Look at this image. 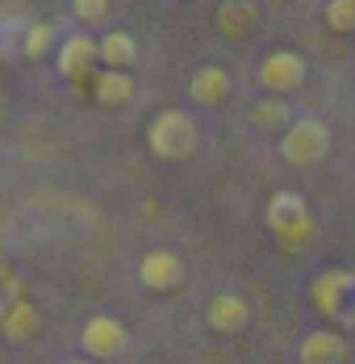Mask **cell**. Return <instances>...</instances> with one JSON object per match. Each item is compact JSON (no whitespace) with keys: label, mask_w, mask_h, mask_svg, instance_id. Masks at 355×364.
Instances as JSON below:
<instances>
[{"label":"cell","mask_w":355,"mask_h":364,"mask_svg":"<svg viewBox=\"0 0 355 364\" xmlns=\"http://www.w3.org/2000/svg\"><path fill=\"white\" fill-rule=\"evenodd\" d=\"M263 222H268V230L276 235V243H280L284 252H305L310 239H314V230H318L314 214L305 210V201L297 193H272V201L263 210Z\"/></svg>","instance_id":"obj_1"},{"label":"cell","mask_w":355,"mask_h":364,"mask_svg":"<svg viewBox=\"0 0 355 364\" xmlns=\"http://www.w3.org/2000/svg\"><path fill=\"white\" fill-rule=\"evenodd\" d=\"M146 139H151V151L159 159H188L197 151V122L184 109H163L151 122Z\"/></svg>","instance_id":"obj_2"},{"label":"cell","mask_w":355,"mask_h":364,"mask_svg":"<svg viewBox=\"0 0 355 364\" xmlns=\"http://www.w3.org/2000/svg\"><path fill=\"white\" fill-rule=\"evenodd\" d=\"M326 151H330V130L318 117H293V126L280 134V155L297 168L326 159Z\"/></svg>","instance_id":"obj_3"},{"label":"cell","mask_w":355,"mask_h":364,"mask_svg":"<svg viewBox=\"0 0 355 364\" xmlns=\"http://www.w3.org/2000/svg\"><path fill=\"white\" fill-rule=\"evenodd\" d=\"M305 59L297 55V50H272V55H263L259 59V68H255V75H259V84L272 92V97H284V92H297L301 84H305Z\"/></svg>","instance_id":"obj_4"},{"label":"cell","mask_w":355,"mask_h":364,"mask_svg":"<svg viewBox=\"0 0 355 364\" xmlns=\"http://www.w3.org/2000/svg\"><path fill=\"white\" fill-rule=\"evenodd\" d=\"M80 348H84V360H113L121 356L126 348V327L113 318V314H92L84 331H80Z\"/></svg>","instance_id":"obj_5"},{"label":"cell","mask_w":355,"mask_h":364,"mask_svg":"<svg viewBox=\"0 0 355 364\" xmlns=\"http://www.w3.org/2000/svg\"><path fill=\"white\" fill-rule=\"evenodd\" d=\"M138 281L155 293L176 289L180 281H184V259L176 252H168V247H155V252H146L138 259Z\"/></svg>","instance_id":"obj_6"},{"label":"cell","mask_w":355,"mask_h":364,"mask_svg":"<svg viewBox=\"0 0 355 364\" xmlns=\"http://www.w3.org/2000/svg\"><path fill=\"white\" fill-rule=\"evenodd\" d=\"M347 289H355V277L351 272H343V268H326L314 277V306H318L326 318H343V310H347Z\"/></svg>","instance_id":"obj_7"},{"label":"cell","mask_w":355,"mask_h":364,"mask_svg":"<svg viewBox=\"0 0 355 364\" xmlns=\"http://www.w3.org/2000/svg\"><path fill=\"white\" fill-rule=\"evenodd\" d=\"M347 356V335L343 331H310L297 348V364H339Z\"/></svg>","instance_id":"obj_8"},{"label":"cell","mask_w":355,"mask_h":364,"mask_svg":"<svg viewBox=\"0 0 355 364\" xmlns=\"http://www.w3.org/2000/svg\"><path fill=\"white\" fill-rule=\"evenodd\" d=\"M205 323H209L217 335H239V331L251 323V306L239 293H217V297H209Z\"/></svg>","instance_id":"obj_9"},{"label":"cell","mask_w":355,"mask_h":364,"mask_svg":"<svg viewBox=\"0 0 355 364\" xmlns=\"http://www.w3.org/2000/svg\"><path fill=\"white\" fill-rule=\"evenodd\" d=\"M55 63H59V75H88L97 68V38L88 34H67L55 50Z\"/></svg>","instance_id":"obj_10"},{"label":"cell","mask_w":355,"mask_h":364,"mask_svg":"<svg viewBox=\"0 0 355 364\" xmlns=\"http://www.w3.org/2000/svg\"><path fill=\"white\" fill-rule=\"evenodd\" d=\"M97 63H105V72H126L138 63V38L130 30H109L97 38Z\"/></svg>","instance_id":"obj_11"},{"label":"cell","mask_w":355,"mask_h":364,"mask_svg":"<svg viewBox=\"0 0 355 364\" xmlns=\"http://www.w3.org/2000/svg\"><path fill=\"white\" fill-rule=\"evenodd\" d=\"M230 88H234V80H230L226 68H217V63L197 68L192 80H188V97H192L197 105H222V101L230 97Z\"/></svg>","instance_id":"obj_12"},{"label":"cell","mask_w":355,"mask_h":364,"mask_svg":"<svg viewBox=\"0 0 355 364\" xmlns=\"http://www.w3.org/2000/svg\"><path fill=\"white\" fill-rule=\"evenodd\" d=\"M0 331H4V339H13V343L34 339L38 331H42V314H38V306L34 301H26V297L9 301V310L0 314Z\"/></svg>","instance_id":"obj_13"},{"label":"cell","mask_w":355,"mask_h":364,"mask_svg":"<svg viewBox=\"0 0 355 364\" xmlns=\"http://www.w3.org/2000/svg\"><path fill=\"white\" fill-rule=\"evenodd\" d=\"M213 21H217V30L226 38H247L255 30V21H259V9L251 0H222Z\"/></svg>","instance_id":"obj_14"},{"label":"cell","mask_w":355,"mask_h":364,"mask_svg":"<svg viewBox=\"0 0 355 364\" xmlns=\"http://www.w3.org/2000/svg\"><path fill=\"white\" fill-rule=\"evenodd\" d=\"M92 97L101 101V105H126V101H134V75L130 72H97L92 80Z\"/></svg>","instance_id":"obj_15"},{"label":"cell","mask_w":355,"mask_h":364,"mask_svg":"<svg viewBox=\"0 0 355 364\" xmlns=\"http://www.w3.org/2000/svg\"><path fill=\"white\" fill-rule=\"evenodd\" d=\"M251 126H255V130H263V134H284V130L293 126L288 101H276V97L255 101V105H251Z\"/></svg>","instance_id":"obj_16"},{"label":"cell","mask_w":355,"mask_h":364,"mask_svg":"<svg viewBox=\"0 0 355 364\" xmlns=\"http://www.w3.org/2000/svg\"><path fill=\"white\" fill-rule=\"evenodd\" d=\"M50 46H55V26H50V21H34V26H26V38H21V55H26V59H42V55H50Z\"/></svg>","instance_id":"obj_17"},{"label":"cell","mask_w":355,"mask_h":364,"mask_svg":"<svg viewBox=\"0 0 355 364\" xmlns=\"http://www.w3.org/2000/svg\"><path fill=\"white\" fill-rule=\"evenodd\" d=\"M322 21L334 34H355V0H326L322 4Z\"/></svg>","instance_id":"obj_18"},{"label":"cell","mask_w":355,"mask_h":364,"mask_svg":"<svg viewBox=\"0 0 355 364\" xmlns=\"http://www.w3.org/2000/svg\"><path fill=\"white\" fill-rule=\"evenodd\" d=\"M71 13H75V21H105L109 17V0H75Z\"/></svg>","instance_id":"obj_19"},{"label":"cell","mask_w":355,"mask_h":364,"mask_svg":"<svg viewBox=\"0 0 355 364\" xmlns=\"http://www.w3.org/2000/svg\"><path fill=\"white\" fill-rule=\"evenodd\" d=\"M9 281H13V268H9V255L0 252V289H4Z\"/></svg>","instance_id":"obj_20"},{"label":"cell","mask_w":355,"mask_h":364,"mask_svg":"<svg viewBox=\"0 0 355 364\" xmlns=\"http://www.w3.org/2000/svg\"><path fill=\"white\" fill-rule=\"evenodd\" d=\"M63 364H92V360H84V356H75V360H63Z\"/></svg>","instance_id":"obj_21"}]
</instances>
